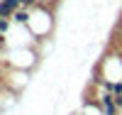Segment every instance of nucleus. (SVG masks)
Instances as JSON below:
<instances>
[{"label": "nucleus", "mask_w": 122, "mask_h": 115, "mask_svg": "<svg viewBox=\"0 0 122 115\" xmlns=\"http://www.w3.org/2000/svg\"><path fill=\"white\" fill-rule=\"evenodd\" d=\"M5 49V34H0V51Z\"/></svg>", "instance_id": "5"}, {"label": "nucleus", "mask_w": 122, "mask_h": 115, "mask_svg": "<svg viewBox=\"0 0 122 115\" xmlns=\"http://www.w3.org/2000/svg\"><path fill=\"white\" fill-rule=\"evenodd\" d=\"M29 20H32V10H27V7H20L17 12L12 15V22L20 25V27H27V25H29Z\"/></svg>", "instance_id": "2"}, {"label": "nucleus", "mask_w": 122, "mask_h": 115, "mask_svg": "<svg viewBox=\"0 0 122 115\" xmlns=\"http://www.w3.org/2000/svg\"><path fill=\"white\" fill-rule=\"evenodd\" d=\"M7 29H10V20H7V17H3V15H0V34H5Z\"/></svg>", "instance_id": "4"}, {"label": "nucleus", "mask_w": 122, "mask_h": 115, "mask_svg": "<svg viewBox=\"0 0 122 115\" xmlns=\"http://www.w3.org/2000/svg\"><path fill=\"white\" fill-rule=\"evenodd\" d=\"M100 108H103V113L105 115H117V100H115V96H112V93H103V96H100Z\"/></svg>", "instance_id": "1"}, {"label": "nucleus", "mask_w": 122, "mask_h": 115, "mask_svg": "<svg viewBox=\"0 0 122 115\" xmlns=\"http://www.w3.org/2000/svg\"><path fill=\"white\" fill-rule=\"evenodd\" d=\"M44 3L42 0H22V7H27V10H37V7H42Z\"/></svg>", "instance_id": "3"}]
</instances>
